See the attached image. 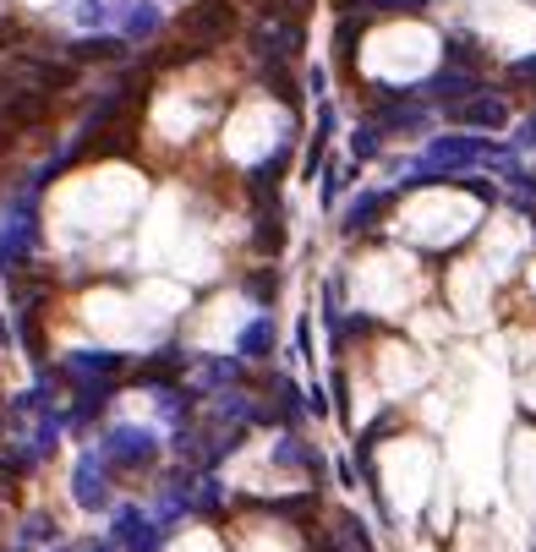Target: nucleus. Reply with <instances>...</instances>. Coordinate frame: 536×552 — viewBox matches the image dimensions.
I'll return each instance as SVG.
<instances>
[{
    "mask_svg": "<svg viewBox=\"0 0 536 552\" xmlns=\"http://www.w3.org/2000/svg\"><path fill=\"white\" fill-rule=\"evenodd\" d=\"M110 17H115V0H83V6H77V22H83V28H104Z\"/></svg>",
    "mask_w": 536,
    "mask_h": 552,
    "instance_id": "obj_18",
    "label": "nucleus"
},
{
    "mask_svg": "<svg viewBox=\"0 0 536 552\" xmlns=\"http://www.w3.org/2000/svg\"><path fill=\"white\" fill-rule=\"evenodd\" d=\"M444 61L454 66V72H471V66H476V44L465 39V33H454V39H444Z\"/></svg>",
    "mask_w": 536,
    "mask_h": 552,
    "instance_id": "obj_16",
    "label": "nucleus"
},
{
    "mask_svg": "<svg viewBox=\"0 0 536 552\" xmlns=\"http://www.w3.org/2000/svg\"><path fill=\"white\" fill-rule=\"evenodd\" d=\"M422 88L433 93L438 104H449V110H454V104H465V99H476V93H482V77H476V72H454V66H444V72H438V77H427Z\"/></svg>",
    "mask_w": 536,
    "mask_h": 552,
    "instance_id": "obj_8",
    "label": "nucleus"
},
{
    "mask_svg": "<svg viewBox=\"0 0 536 552\" xmlns=\"http://www.w3.org/2000/svg\"><path fill=\"white\" fill-rule=\"evenodd\" d=\"M378 148H383V132H378V126H361V137L351 143V159H372Z\"/></svg>",
    "mask_w": 536,
    "mask_h": 552,
    "instance_id": "obj_19",
    "label": "nucleus"
},
{
    "mask_svg": "<svg viewBox=\"0 0 536 552\" xmlns=\"http://www.w3.org/2000/svg\"><path fill=\"white\" fill-rule=\"evenodd\" d=\"M268 345H274V328H268V317H252V323L236 334V350H241V356H263Z\"/></svg>",
    "mask_w": 536,
    "mask_h": 552,
    "instance_id": "obj_13",
    "label": "nucleus"
},
{
    "mask_svg": "<svg viewBox=\"0 0 536 552\" xmlns=\"http://www.w3.org/2000/svg\"><path fill=\"white\" fill-rule=\"evenodd\" d=\"M61 552H115V547H104V542H66Z\"/></svg>",
    "mask_w": 536,
    "mask_h": 552,
    "instance_id": "obj_21",
    "label": "nucleus"
},
{
    "mask_svg": "<svg viewBox=\"0 0 536 552\" xmlns=\"http://www.w3.org/2000/svg\"><path fill=\"white\" fill-rule=\"evenodd\" d=\"M148 307H154L159 317H165V312H176V307H186V290H176V285H148Z\"/></svg>",
    "mask_w": 536,
    "mask_h": 552,
    "instance_id": "obj_17",
    "label": "nucleus"
},
{
    "mask_svg": "<svg viewBox=\"0 0 536 552\" xmlns=\"http://www.w3.org/2000/svg\"><path fill=\"white\" fill-rule=\"evenodd\" d=\"M17 552H28V547H17Z\"/></svg>",
    "mask_w": 536,
    "mask_h": 552,
    "instance_id": "obj_22",
    "label": "nucleus"
},
{
    "mask_svg": "<svg viewBox=\"0 0 536 552\" xmlns=\"http://www.w3.org/2000/svg\"><path fill=\"white\" fill-rule=\"evenodd\" d=\"M383 378H389V389H411V383L422 378V361L400 356V345H389V356H383Z\"/></svg>",
    "mask_w": 536,
    "mask_h": 552,
    "instance_id": "obj_12",
    "label": "nucleus"
},
{
    "mask_svg": "<svg viewBox=\"0 0 536 552\" xmlns=\"http://www.w3.org/2000/svg\"><path fill=\"white\" fill-rule=\"evenodd\" d=\"M148 33H159V6H132L121 17V39H148Z\"/></svg>",
    "mask_w": 536,
    "mask_h": 552,
    "instance_id": "obj_14",
    "label": "nucleus"
},
{
    "mask_svg": "<svg viewBox=\"0 0 536 552\" xmlns=\"http://www.w3.org/2000/svg\"><path fill=\"white\" fill-rule=\"evenodd\" d=\"M411 230L422 241H454L471 230V203H427V208H416Z\"/></svg>",
    "mask_w": 536,
    "mask_h": 552,
    "instance_id": "obj_5",
    "label": "nucleus"
},
{
    "mask_svg": "<svg viewBox=\"0 0 536 552\" xmlns=\"http://www.w3.org/2000/svg\"><path fill=\"white\" fill-rule=\"evenodd\" d=\"M471 164H498L504 175H515V164H509V154H498L493 143H482V137H460V132H449V137H438V143H427V154L411 164V181H422V175H460V170H471Z\"/></svg>",
    "mask_w": 536,
    "mask_h": 552,
    "instance_id": "obj_1",
    "label": "nucleus"
},
{
    "mask_svg": "<svg viewBox=\"0 0 536 552\" xmlns=\"http://www.w3.org/2000/svg\"><path fill=\"white\" fill-rule=\"evenodd\" d=\"M230 22H236L230 0H197V6L181 17V33H186V44H192V50L203 55L208 44H219V39L230 33Z\"/></svg>",
    "mask_w": 536,
    "mask_h": 552,
    "instance_id": "obj_3",
    "label": "nucleus"
},
{
    "mask_svg": "<svg viewBox=\"0 0 536 552\" xmlns=\"http://www.w3.org/2000/svg\"><path fill=\"white\" fill-rule=\"evenodd\" d=\"M515 492H520V503L536 509V432L515 438Z\"/></svg>",
    "mask_w": 536,
    "mask_h": 552,
    "instance_id": "obj_10",
    "label": "nucleus"
},
{
    "mask_svg": "<svg viewBox=\"0 0 536 552\" xmlns=\"http://www.w3.org/2000/svg\"><path fill=\"white\" fill-rule=\"evenodd\" d=\"M72 492H77L83 509H104V503H110V465H104L99 454H83L77 471H72Z\"/></svg>",
    "mask_w": 536,
    "mask_h": 552,
    "instance_id": "obj_7",
    "label": "nucleus"
},
{
    "mask_svg": "<svg viewBox=\"0 0 536 552\" xmlns=\"http://www.w3.org/2000/svg\"><path fill=\"white\" fill-rule=\"evenodd\" d=\"M115 55H121V39H115V33H99V39H83L72 50V61H115Z\"/></svg>",
    "mask_w": 536,
    "mask_h": 552,
    "instance_id": "obj_15",
    "label": "nucleus"
},
{
    "mask_svg": "<svg viewBox=\"0 0 536 552\" xmlns=\"http://www.w3.org/2000/svg\"><path fill=\"white\" fill-rule=\"evenodd\" d=\"M33 241H39V219H33V208L22 203L11 219H0V274H17V268L28 263Z\"/></svg>",
    "mask_w": 536,
    "mask_h": 552,
    "instance_id": "obj_4",
    "label": "nucleus"
},
{
    "mask_svg": "<svg viewBox=\"0 0 536 552\" xmlns=\"http://www.w3.org/2000/svg\"><path fill=\"white\" fill-rule=\"evenodd\" d=\"M99 460L115 465V471H148L159 460V432L154 427H115L99 443Z\"/></svg>",
    "mask_w": 536,
    "mask_h": 552,
    "instance_id": "obj_2",
    "label": "nucleus"
},
{
    "mask_svg": "<svg viewBox=\"0 0 536 552\" xmlns=\"http://www.w3.org/2000/svg\"><path fill=\"white\" fill-rule=\"evenodd\" d=\"M515 143H520V148H536V115H526V121H520Z\"/></svg>",
    "mask_w": 536,
    "mask_h": 552,
    "instance_id": "obj_20",
    "label": "nucleus"
},
{
    "mask_svg": "<svg viewBox=\"0 0 536 552\" xmlns=\"http://www.w3.org/2000/svg\"><path fill=\"white\" fill-rule=\"evenodd\" d=\"M454 121L460 126H504L509 121V104L498 99V93H476V99H465V104H454Z\"/></svg>",
    "mask_w": 536,
    "mask_h": 552,
    "instance_id": "obj_9",
    "label": "nucleus"
},
{
    "mask_svg": "<svg viewBox=\"0 0 536 552\" xmlns=\"http://www.w3.org/2000/svg\"><path fill=\"white\" fill-rule=\"evenodd\" d=\"M389 197L394 192H361L345 203V230H367V225H378V214L389 208Z\"/></svg>",
    "mask_w": 536,
    "mask_h": 552,
    "instance_id": "obj_11",
    "label": "nucleus"
},
{
    "mask_svg": "<svg viewBox=\"0 0 536 552\" xmlns=\"http://www.w3.org/2000/svg\"><path fill=\"white\" fill-rule=\"evenodd\" d=\"M115 542H121L126 552H159V514L121 509L115 514Z\"/></svg>",
    "mask_w": 536,
    "mask_h": 552,
    "instance_id": "obj_6",
    "label": "nucleus"
}]
</instances>
